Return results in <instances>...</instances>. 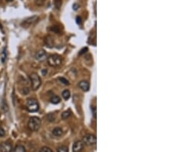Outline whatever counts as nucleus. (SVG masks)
<instances>
[{
  "instance_id": "393cba45",
  "label": "nucleus",
  "mask_w": 173,
  "mask_h": 152,
  "mask_svg": "<svg viewBox=\"0 0 173 152\" xmlns=\"http://www.w3.org/2000/svg\"><path fill=\"white\" fill-rule=\"evenodd\" d=\"M52 31H53V32H55V33H59V27L53 26V27H52Z\"/></svg>"
},
{
  "instance_id": "c85d7f7f",
  "label": "nucleus",
  "mask_w": 173,
  "mask_h": 152,
  "mask_svg": "<svg viewBox=\"0 0 173 152\" xmlns=\"http://www.w3.org/2000/svg\"><path fill=\"white\" fill-rule=\"evenodd\" d=\"M7 1H9V2H11V1H12V0H7Z\"/></svg>"
},
{
  "instance_id": "9d476101",
  "label": "nucleus",
  "mask_w": 173,
  "mask_h": 152,
  "mask_svg": "<svg viewBox=\"0 0 173 152\" xmlns=\"http://www.w3.org/2000/svg\"><path fill=\"white\" fill-rule=\"evenodd\" d=\"M44 42H45V44H46V46H48V47L49 48H52L54 46V39L51 36V35H48L45 38V40H44Z\"/></svg>"
},
{
  "instance_id": "1a4fd4ad",
  "label": "nucleus",
  "mask_w": 173,
  "mask_h": 152,
  "mask_svg": "<svg viewBox=\"0 0 173 152\" xmlns=\"http://www.w3.org/2000/svg\"><path fill=\"white\" fill-rule=\"evenodd\" d=\"M36 60H38L39 62L45 61L47 59V53H46V51H44V50H39V51H37V53L36 55Z\"/></svg>"
},
{
  "instance_id": "bb28decb",
  "label": "nucleus",
  "mask_w": 173,
  "mask_h": 152,
  "mask_svg": "<svg viewBox=\"0 0 173 152\" xmlns=\"http://www.w3.org/2000/svg\"><path fill=\"white\" fill-rule=\"evenodd\" d=\"M76 20H77V23L78 24H81V18L78 16V17L76 18Z\"/></svg>"
},
{
  "instance_id": "f8f14e48",
  "label": "nucleus",
  "mask_w": 173,
  "mask_h": 152,
  "mask_svg": "<svg viewBox=\"0 0 173 152\" xmlns=\"http://www.w3.org/2000/svg\"><path fill=\"white\" fill-rule=\"evenodd\" d=\"M52 135L55 137H60L63 135V131L61 127H55L53 130H52Z\"/></svg>"
},
{
  "instance_id": "a878e982",
  "label": "nucleus",
  "mask_w": 173,
  "mask_h": 152,
  "mask_svg": "<svg viewBox=\"0 0 173 152\" xmlns=\"http://www.w3.org/2000/svg\"><path fill=\"white\" fill-rule=\"evenodd\" d=\"M92 114H93L94 117H96V108L95 106L92 107Z\"/></svg>"
},
{
  "instance_id": "ddd939ff",
  "label": "nucleus",
  "mask_w": 173,
  "mask_h": 152,
  "mask_svg": "<svg viewBox=\"0 0 173 152\" xmlns=\"http://www.w3.org/2000/svg\"><path fill=\"white\" fill-rule=\"evenodd\" d=\"M6 59H7V51H6V48H4L2 54H1V62H2V63L4 64L6 62Z\"/></svg>"
},
{
  "instance_id": "4be33fe9",
  "label": "nucleus",
  "mask_w": 173,
  "mask_h": 152,
  "mask_svg": "<svg viewBox=\"0 0 173 152\" xmlns=\"http://www.w3.org/2000/svg\"><path fill=\"white\" fill-rule=\"evenodd\" d=\"M59 80L61 82H63V83L64 84V85H69V81H68V80H67V79H65V78H59Z\"/></svg>"
},
{
  "instance_id": "dca6fc26",
  "label": "nucleus",
  "mask_w": 173,
  "mask_h": 152,
  "mask_svg": "<svg viewBox=\"0 0 173 152\" xmlns=\"http://www.w3.org/2000/svg\"><path fill=\"white\" fill-rule=\"evenodd\" d=\"M62 95H63V98L65 100H68L70 98V91L69 90H65V91H63Z\"/></svg>"
},
{
  "instance_id": "0eeeda50",
  "label": "nucleus",
  "mask_w": 173,
  "mask_h": 152,
  "mask_svg": "<svg viewBox=\"0 0 173 152\" xmlns=\"http://www.w3.org/2000/svg\"><path fill=\"white\" fill-rule=\"evenodd\" d=\"M12 150V145L9 141L2 143L0 145V151L1 152H11Z\"/></svg>"
},
{
  "instance_id": "39448f33",
  "label": "nucleus",
  "mask_w": 173,
  "mask_h": 152,
  "mask_svg": "<svg viewBox=\"0 0 173 152\" xmlns=\"http://www.w3.org/2000/svg\"><path fill=\"white\" fill-rule=\"evenodd\" d=\"M82 142L86 144V145H94L96 144V137H95V135H92V134L86 135L83 138Z\"/></svg>"
},
{
  "instance_id": "f3484780",
  "label": "nucleus",
  "mask_w": 173,
  "mask_h": 152,
  "mask_svg": "<svg viewBox=\"0 0 173 152\" xmlns=\"http://www.w3.org/2000/svg\"><path fill=\"white\" fill-rule=\"evenodd\" d=\"M70 116H71V111L69 110L65 111H64V112L62 114V118H63V119H64V120L69 118Z\"/></svg>"
},
{
  "instance_id": "9b49d317",
  "label": "nucleus",
  "mask_w": 173,
  "mask_h": 152,
  "mask_svg": "<svg viewBox=\"0 0 173 152\" xmlns=\"http://www.w3.org/2000/svg\"><path fill=\"white\" fill-rule=\"evenodd\" d=\"M79 86L84 91H87L89 89V83L87 81H82V82H80L79 84Z\"/></svg>"
},
{
  "instance_id": "2eb2a0df",
  "label": "nucleus",
  "mask_w": 173,
  "mask_h": 152,
  "mask_svg": "<svg viewBox=\"0 0 173 152\" xmlns=\"http://www.w3.org/2000/svg\"><path fill=\"white\" fill-rule=\"evenodd\" d=\"M25 147L23 146V145H17L15 147V148L12 150V152H25Z\"/></svg>"
},
{
  "instance_id": "f03ea898",
  "label": "nucleus",
  "mask_w": 173,
  "mask_h": 152,
  "mask_svg": "<svg viewBox=\"0 0 173 152\" xmlns=\"http://www.w3.org/2000/svg\"><path fill=\"white\" fill-rule=\"evenodd\" d=\"M29 79H30L31 82V86H32V88L33 90L36 91L40 87L41 84H42V81H41V78H40L39 76L38 75V74L36 73H32V74L29 75Z\"/></svg>"
},
{
  "instance_id": "6e6552de",
  "label": "nucleus",
  "mask_w": 173,
  "mask_h": 152,
  "mask_svg": "<svg viewBox=\"0 0 173 152\" xmlns=\"http://www.w3.org/2000/svg\"><path fill=\"white\" fill-rule=\"evenodd\" d=\"M84 148V143L81 141L75 142L72 146V152H82Z\"/></svg>"
},
{
  "instance_id": "20e7f679",
  "label": "nucleus",
  "mask_w": 173,
  "mask_h": 152,
  "mask_svg": "<svg viewBox=\"0 0 173 152\" xmlns=\"http://www.w3.org/2000/svg\"><path fill=\"white\" fill-rule=\"evenodd\" d=\"M27 110L30 112H36L39 109V105L38 101L34 98H29L27 100L26 103Z\"/></svg>"
},
{
  "instance_id": "412c9836",
  "label": "nucleus",
  "mask_w": 173,
  "mask_h": 152,
  "mask_svg": "<svg viewBox=\"0 0 173 152\" xmlns=\"http://www.w3.org/2000/svg\"><path fill=\"white\" fill-rule=\"evenodd\" d=\"M47 118H48V121H49V122H53L55 118V116L53 113H51V114H48Z\"/></svg>"
},
{
  "instance_id": "cd10ccee",
  "label": "nucleus",
  "mask_w": 173,
  "mask_h": 152,
  "mask_svg": "<svg viewBox=\"0 0 173 152\" xmlns=\"http://www.w3.org/2000/svg\"><path fill=\"white\" fill-rule=\"evenodd\" d=\"M73 7V9H74L75 10H77V8H78V6H77V5L76 4H74V6H72Z\"/></svg>"
},
{
  "instance_id": "7ed1b4c3",
  "label": "nucleus",
  "mask_w": 173,
  "mask_h": 152,
  "mask_svg": "<svg viewBox=\"0 0 173 152\" xmlns=\"http://www.w3.org/2000/svg\"><path fill=\"white\" fill-rule=\"evenodd\" d=\"M63 60L60 55H52L48 58V64L52 67H58L61 65Z\"/></svg>"
},
{
  "instance_id": "aec40b11",
  "label": "nucleus",
  "mask_w": 173,
  "mask_h": 152,
  "mask_svg": "<svg viewBox=\"0 0 173 152\" xmlns=\"http://www.w3.org/2000/svg\"><path fill=\"white\" fill-rule=\"evenodd\" d=\"M54 5H55V6L56 7V9H59V8L61 7L62 6V0H55L54 1Z\"/></svg>"
},
{
  "instance_id": "6ab92c4d",
  "label": "nucleus",
  "mask_w": 173,
  "mask_h": 152,
  "mask_svg": "<svg viewBox=\"0 0 173 152\" xmlns=\"http://www.w3.org/2000/svg\"><path fill=\"white\" fill-rule=\"evenodd\" d=\"M58 152H69V150L66 146H61L58 148Z\"/></svg>"
},
{
  "instance_id": "5701e85b",
  "label": "nucleus",
  "mask_w": 173,
  "mask_h": 152,
  "mask_svg": "<svg viewBox=\"0 0 173 152\" xmlns=\"http://www.w3.org/2000/svg\"><path fill=\"white\" fill-rule=\"evenodd\" d=\"M45 0H35V3L37 5V6H42L44 4Z\"/></svg>"
},
{
  "instance_id": "423d86ee",
  "label": "nucleus",
  "mask_w": 173,
  "mask_h": 152,
  "mask_svg": "<svg viewBox=\"0 0 173 152\" xmlns=\"http://www.w3.org/2000/svg\"><path fill=\"white\" fill-rule=\"evenodd\" d=\"M39 19L38 16H36V15H33V16H31L29 18H27L25 19L24 21L22 22V26L24 27V28H29V26L34 24L37 20Z\"/></svg>"
},
{
  "instance_id": "a211bd4d",
  "label": "nucleus",
  "mask_w": 173,
  "mask_h": 152,
  "mask_svg": "<svg viewBox=\"0 0 173 152\" xmlns=\"http://www.w3.org/2000/svg\"><path fill=\"white\" fill-rule=\"evenodd\" d=\"M39 152H53L50 148L49 147H42V148L40 149Z\"/></svg>"
},
{
  "instance_id": "4468645a",
  "label": "nucleus",
  "mask_w": 173,
  "mask_h": 152,
  "mask_svg": "<svg viewBox=\"0 0 173 152\" xmlns=\"http://www.w3.org/2000/svg\"><path fill=\"white\" fill-rule=\"evenodd\" d=\"M60 101H61V99H60V98H59V96H57V95H54V96H52V97L50 98V101H51L52 104H55V105L59 104V103L60 102Z\"/></svg>"
},
{
  "instance_id": "b1692460",
  "label": "nucleus",
  "mask_w": 173,
  "mask_h": 152,
  "mask_svg": "<svg viewBox=\"0 0 173 152\" xmlns=\"http://www.w3.org/2000/svg\"><path fill=\"white\" fill-rule=\"evenodd\" d=\"M5 135H6V131L2 127H0V137H4Z\"/></svg>"
},
{
  "instance_id": "f257e3e1",
  "label": "nucleus",
  "mask_w": 173,
  "mask_h": 152,
  "mask_svg": "<svg viewBox=\"0 0 173 152\" xmlns=\"http://www.w3.org/2000/svg\"><path fill=\"white\" fill-rule=\"evenodd\" d=\"M28 127L33 131H37L41 127V120L38 117H32L28 122Z\"/></svg>"
}]
</instances>
